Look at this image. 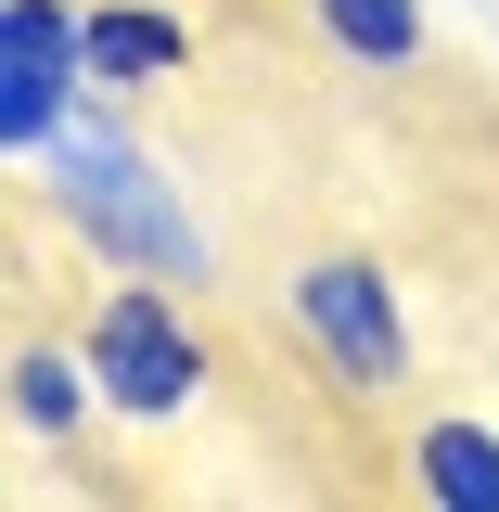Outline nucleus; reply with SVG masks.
Listing matches in <instances>:
<instances>
[{"label": "nucleus", "instance_id": "obj_2", "mask_svg": "<svg viewBox=\"0 0 499 512\" xmlns=\"http://www.w3.org/2000/svg\"><path fill=\"white\" fill-rule=\"evenodd\" d=\"M77 346H90V372H103V410L116 423H180L192 397H205V333H192L180 282H154V269H116L90 320H77Z\"/></svg>", "mask_w": 499, "mask_h": 512}, {"label": "nucleus", "instance_id": "obj_1", "mask_svg": "<svg viewBox=\"0 0 499 512\" xmlns=\"http://www.w3.org/2000/svg\"><path fill=\"white\" fill-rule=\"evenodd\" d=\"M39 180H52V205L90 231V256L103 269H154V282H180V295H205L218 282V244H205V218H192L180 192H167V167L128 141L116 90L90 77V103L64 116V141L39 154Z\"/></svg>", "mask_w": 499, "mask_h": 512}, {"label": "nucleus", "instance_id": "obj_8", "mask_svg": "<svg viewBox=\"0 0 499 512\" xmlns=\"http://www.w3.org/2000/svg\"><path fill=\"white\" fill-rule=\"evenodd\" d=\"M320 52L359 64V77H410V64L436 52V26H423V0H308Z\"/></svg>", "mask_w": 499, "mask_h": 512}, {"label": "nucleus", "instance_id": "obj_5", "mask_svg": "<svg viewBox=\"0 0 499 512\" xmlns=\"http://www.w3.org/2000/svg\"><path fill=\"white\" fill-rule=\"evenodd\" d=\"M90 410H103V372H90V346H64V333H26V346H13V436H26V448H77V436H90Z\"/></svg>", "mask_w": 499, "mask_h": 512}, {"label": "nucleus", "instance_id": "obj_6", "mask_svg": "<svg viewBox=\"0 0 499 512\" xmlns=\"http://www.w3.org/2000/svg\"><path fill=\"white\" fill-rule=\"evenodd\" d=\"M180 64H192V13H167V0H90V77L103 90H154Z\"/></svg>", "mask_w": 499, "mask_h": 512}, {"label": "nucleus", "instance_id": "obj_4", "mask_svg": "<svg viewBox=\"0 0 499 512\" xmlns=\"http://www.w3.org/2000/svg\"><path fill=\"white\" fill-rule=\"evenodd\" d=\"M90 103V13L77 0H0V154H52Z\"/></svg>", "mask_w": 499, "mask_h": 512}, {"label": "nucleus", "instance_id": "obj_3", "mask_svg": "<svg viewBox=\"0 0 499 512\" xmlns=\"http://www.w3.org/2000/svg\"><path fill=\"white\" fill-rule=\"evenodd\" d=\"M282 320L308 333V359L346 384V397H397V384H410V308H397L384 256H359V244L295 256V282H282Z\"/></svg>", "mask_w": 499, "mask_h": 512}, {"label": "nucleus", "instance_id": "obj_7", "mask_svg": "<svg viewBox=\"0 0 499 512\" xmlns=\"http://www.w3.org/2000/svg\"><path fill=\"white\" fill-rule=\"evenodd\" d=\"M410 487L436 512H499V423H461V410L410 423Z\"/></svg>", "mask_w": 499, "mask_h": 512}]
</instances>
